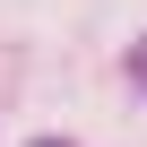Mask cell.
I'll use <instances>...</instances> for the list:
<instances>
[{"label": "cell", "instance_id": "1", "mask_svg": "<svg viewBox=\"0 0 147 147\" xmlns=\"http://www.w3.org/2000/svg\"><path fill=\"white\" fill-rule=\"evenodd\" d=\"M35 147H61V138H35Z\"/></svg>", "mask_w": 147, "mask_h": 147}]
</instances>
